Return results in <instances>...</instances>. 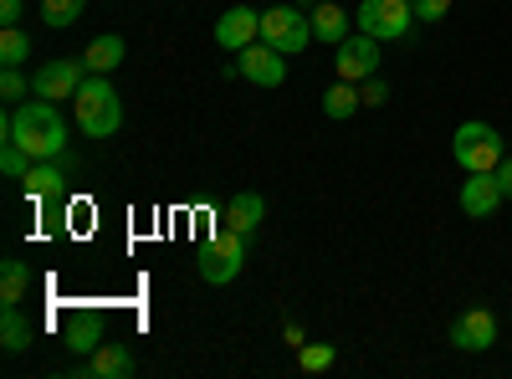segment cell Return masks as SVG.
<instances>
[{"instance_id": "2e32d148", "label": "cell", "mask_w": 512, "mask_h": 379, "mask_svg": "<svg viewBox=\"0 0 512 379\" xmlns=\"http://www.w3.org/2000/svg\"><path fill=\"white\" fill-rule=\"evenodd\" d=\"M77 374H88V379H128V374H139V359L128 354L123 344H103Z\"/></svg>"}, {"instance_id": "5b68a950", "label": "cell", "mask_w": 512, "mask_h": 379, "mask_svg": "<svg viewBox=\"0 0 512 379\" xmlns=\"http://www.w3.org/2000/svg\"><path fill=\"white\" fill-rule=\"evenodd\" d=\"M262 41H267V47H277L282 57L308 52V47H313V21H308V11H297V6H272V11H262Z\"/></svg>"}, {"instance_id": "9c48e42d", "label": "cell", "mask_w": 512, "mask_h": 379, "mask_svg": "<svg viewBox=\"0 0 512 379\" xmlns=\"http://www.w3.org/2000/svg\"><path fill=\"white\" fill-rule=\"evenodd\" d=\"M236 72L246 82H256V88H282L287 82V57L277 47H267V41H251L246 52H236Z\"/></svg>"}, {"instance_id": "d6986e66", "label": "cell", "mask_w": 512, "mask_h": 379, "mask_svg": "<svg viewBox=\"0 0 512 379\" xmlns=\"http://www.w3.org/2000/svg\"><path fill=\"white\" fill-rule=\"evenodd\" d=\"M31 292V267L21 257H6L0 262V308H21Z\"/></svg>"}, {"instance_id": "83f0119b", "label": "cell", "mask_w": 512, "mask_h": 379, "mask_svg": "<svg viewBox=\"0 0 512 379\" xmlns=\"http://www.w3.org/2000/svg\"><path fill=\"white\" fill-rule=\"evenodd\" d=\"M359 98H364V108H384L390 103V88H384L379 77H369V82H359Z\"/></svg>"}, {"instance_id": "ba28073f", "label": "cell", "mask_w": 512, "mask_h": 379, "mask_svg": "<svg viewBox=\"0 0 512 379\" xmlns=\"http://www.w3.org/2000/svg\"><path fill=\"white\" fill-rule=\"evenodd\" d=\"M379 62H384L379 36H369V31H349L344 41H338V57H333V67H338V77H344V82L379 77Z\"/></svg>"}, {"instance_id": "e0dca14e", "label": "cell", "mask_w": 512, "mask_h": 379, "mask_svg": "<svg viewBox=\"0 0 512 379\" xmlns=\"http://www.w3.org/2000/svg\"><path fill=\"white\" fill-rule=\"evenodd\" d=\"M308 21H313V36H318V41H333V47H338V41L349 36V26H354V16H349L344 6H333V0H318V6L308 11Z\"/></svg>"}, {"instance_id": "ac0fdd59", "label": "cell", "mask_w": 512, "mask_h": 379, "mask_svg": "<svg viewBox=\"0 0 512 379\" xmlns=\"http://www.w3.org/2000/svg\"><path fill=\"white\" fill-rule=\"evenodd\" d=\"M123 52H128V47H123V36H118V31H103V36H93V41H88L82 62H88V72H103V77H108V72H118V67H123Z\"/></svg>"}, {"instance_id": "9a60e30c", "label": "cell", "mask_w": 512, "mask_h": 379, "mask_svg": "<svg viewBox=\"0 0 512 379\" xmlns=\"http://www.w3.org/2000/svg\"><path fill=\"white\" fill-rule=\"evenodd\" d=\"M62 344L72 354H98L103 349V318L98 313H67L62 318Z\"/></svg>"}, {"instance_id": "30bf717a", "label": "cell", "mask_w": 512, "mask_h": 379, "mask_svg": "<svg viewBox=\"0 0 512 379\" xmlns=\"http://www.w3.org/2000/svg\"><path fill=\"white\" fill-rule=\"evenodd\" d=\"M451 344H456L461 354H487V349L497 344V318H492L487 308H466V313H456V323H451Z\"/></svg>"}, {"instance_id": "f1b7e54d", "label": "cell", "mask_w": 512, "mask_h": 379, "mask_svg": "<svg viewBox=\"0 0 512 379\" xmlns=\"http://www.w3.org/2000/svg\"><path fill=\"white\" fill-rule=\"evenodd\" d=\"M26 16V0H0V26H21Z\"/></svg>"}, {"instance_id": "4fadbf2b", "label": "cell", "mask_w": 512, "mask_h": 379, "mask_svg": "<svg viewBox=\"0 0 512 379\" xmlns=\"http://www.w3.org/2000/svg\"><path fill=\"white\" fill-rule=\"evenodd\" d=\"M507 195H502V185H497V175H472L461 185V195H456V205H461V216H472V221H487V216H497V205H502Z\"/></svg>"}, {"instance_id": "6da1fadb", "label": "cell", "mask_w": 512, "mask_h": 379, "mask_svg": "<svg viewBox=\"0 0 512 379\" xmlns=\"http://www.w3.org/2000/svg\"><path fill=\"white\" fill-rule=\"evenodd\" d=\"M0 134H11L31 159H62L67 154V118L57 103L36 98V103H21L0 118Z\"/></svg>"}, {"instance_id": "277c9868", "label": "cell", "mask_w": 512, "mask_h": 379, "mask_svg": "<svg viewBox=\"0 0 512 379\" xmlns=\"http://www.w3.org/2000/svg\"><path fill=\"white\" fill-rule=\"evenodd\" d=\"M241 267H246V236H236V231H216V236L195 251V272H200V282H210V287L236 282Z\"/></svg>"}, {"instance_id": "4316f807", "label": "cell", "mask_w": 512, "mask_h": 379, "mask_svg": "<svg viewBox=\"0 0 512 379\" xmlns=\"http://www.w3.org/2000/svg\"><path fill=\"white\" fill-rule=\"evenodd\" d=\"M410 6H415V21H446L451 16V0H410Z\"/></svg>"}, {"instance_id": "3957f363", "label": "cell", "mask_w": 512, "mask_h": 379, "mask_svg": "<svg viewBox=\"0 0 512 379\" xmlns=\"http://www.w3.org/2000/svg\"><path fill=\"white\" fill-rule=\"evenodd\" d=\"M451 154H456V164L466 175H492L507 159V144H502V134L492 129V123H461L456 139H451Z\"/></svg>"}, {"instance_id": "52a82bcc", "label": "cell", "mask_w": 512, "mask_h": 379, "mask_svg": "<svg viewBox=\"0 0 512 379\" xmlns=\"http://www.w3.org/2000/svg\"><path fill=\"white\" fill-rule=\"evenodd\" d=\"M359 31L379 36V41H400L415 26V6L410 0H359Z\"/></svg>"}, {"instance_id": "7c38bea8", "label": "cell", "mask_w": 512, "mask_h": 379, "mask_svg": "<svg viewBox=\"0 0 512 379\" xmlns=\"http://www.w3.org/2000/svg\"><path fill=\"white\" fill-rule=\"evenodd\" d=\"M251 41H262V11L231 6V11L216 21V47H226V52H246Z\"/></svg>"}, {"instance_id": "f546056e", "label": "cell", "mask_w": 512, "mask_h": 379, "mask_svg": "<svg viewBox=\"0 0 512 379\" xmlns=\"http://www.w3.org/2000/svg\"><path fill=\"white\" fill-rule=\"evenodd\" d=\"M492 175H497V185H502V195L512 200V159H502V164H497V170H492Z\"/></svg>"}, {"instance_id": "7a4b0ae2", "label": "cell", "mask_w": 512, "mask_h": 379, "mask_svg": "<svg viewBox=\"0 0 512 379\" xmlns=\"http://www.w3.org/2000/svg\"><path fill=\"white\" fill-rule=\"evenodd\" d=\"M72 123H77V134H88V139H113L123 129V98L113 93V82L103 72H88V82L77 88Z\"/></svg>"}, {"instance_id": "7402d4cb", "label": "cell", "mask_w": 512, "mask_h": 379, "mask_svg": "<svg viewBox=\"0 0 512 379\" xmlns=\"http://www.w3.org/2000/svg\"><path fill=\"white\" fill-rule=\"evenodd\" d=\"M82 11H88V0H41V16L52 31H67L72 21H82Z\"/></svg>"}, {"instance_id": "5bb4252c", "label": "cell", "mask_w": 512, "mask_h": 379, "mask_svg": "<svg viewBox=\"0 0 512 379\" xmlns=\"http://www.w3.org/2000/svg\"><path fill=\"white\" fill-rule=\"evenodd\" d=\"M262 216H267V200L256 195V190H241V195H231V200H226V210H221V231L251 236L256 226H262Z\"/></svg>"}, {"instance_id": "8992f818", "label": "cell", "mask_w": 512, "mask_h": 379, "mask_svg": "<svg viewBox=\"0 0 512 379\" xmlns=\"http://www.w3.org/2000/svg\"><path fill=\"white\" fill-rule=\"evenodd\" d=\"M88 82V62L82 57H52L31 72V98H47V103H72L77 88Z\"/></svg>"}, {"instance_id": "603a6c76", "label": "cell", "mask_w": 512, "mask_h": 379, "mask_svg": "<svg viewBox=\"0 0 512 379\" xmlns=\"http://www.w3.org/2000/svg\"><path fill=\"white\" fill-rule=\"evenodd\" d=\"M31 57V36L21 26H6L0 31V67H21Z\"/></svg>"}, {"instance_id": "8fae6325", "label": "cell", "mask_w": 512, "mask_h": 379, "mask_svg": "<svg viewBox=\"0 0 512 379\" xmlns=\"http://www.w3.org/2000/svg\"><path fill=\"white\" fill-rule=\"evenodd\" d=\"M72 170H77V159L72 154H62V159H36L31 170H26V195L31 200H57L62 190H67V180H72Z\"/></svg>"}, {"instance_id": "ffe728a7", "label": "cell", "mask_w": 512, "mask_h": 379, "mask_svg": "<svg viewBox=\"0 0 512 379\" xmlns=\"http://www.w3.org/2000/svg\"><path fill=\"white\" fill-rule=\"evenodd\" d=\"M359 108H364V98H359V82H344V77H338L333 88L323 93V113H328L333 123H338V118H354Z\"/></svg>"}, {"instance_id": "cb8c5ba5", "label": "cell", "mask_w": 512, "mask_h": 379, "mask_svg": "<svg viewBox=\"0 0 512 379\" xmlns=\"http://www.w3.org/2000/svg\"><path fill=\"white\" fill-rule=\"evenodd\" d=\"M31 164H36V159H31V154H26V149L11 139V134L0 139V170H6L11 180H26V170H31Z\"/></svg>"}, {"instance_id": "44dd1931", "label": "cell", "mask_w": 512, "mask_h": 379, "mask_svg": "<svg viewBox=\"0 0 512 379\" xmlns=\"http://www.w3.org/2000/svg\"><path fill=\"white\" fill-rule=\"evenodd\" d=\"M26 344H31V323L21 318V308H0V349L21 354Z\"/></svg>"}, {"instance_id": "d4e9b609", "label": "cell", "mask_w": 512, "mask_h": 379, "mask_svg": "<svg viewBox=\"0 0 512 379\" xmlns=\"http://www.w3.org/2000/svg\"><path fill=\"white\" fill-rule=\"evenodd\" d=\"M297 364H303L308 374H323V369L338 364V349L333 344H303V349H297Z\"/></svg>"}, {"instance_id": "484cf974", "label": "cell", "mask_w": 512, "mask_h": 379, "mask_svg": "<svg viewBox=\"0 0 512 379\" xmlns=\"http://www.w3.org/2000/svg\"><path fill=\"white\" fill-rule=\"evenodd\" d=\"M26 93H31V82L21 77V67H6V72H0V98H6L11 108H21Z\"/></svg>"}]
</instances>
